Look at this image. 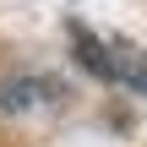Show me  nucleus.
Returning <instances> with one entry per match:
<instances>
[{
    "mask_svg": "<svg viewBox=\"0 0 147 147\" xmlns=\"http://www.w3.org/2000/svg\"><path fill=\"white\" fill-rule=\"evenodd\" d=\"M71 55L82 71L115 82V87H131V93H147V49L115 38V33H93L87 22H71Z\"/></svg>",
    "mask_w": 147,
    "mask_h": 147,
    "instance_id": "obj_1",
    "label": "nucleus"
}]
</instances>
